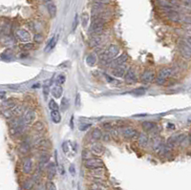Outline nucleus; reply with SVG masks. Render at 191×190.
<instances>
[{"instance_id": "nucleus-35", "label": "nucleus", "mask_w": 191, "mask_h": 190, "mask_svg": "<svg viewBox=\"0 0 191 190\" xmlns=\"http://www.w3.org/2000/svg\"><path fill=\"white\" fill-rule=\"evenodd\" d=\"M35 185V181L32 179H29L27 181H25L24 183H23V188L26 189V190H31L32 188V186H34Z\"/></svg>"}, {"instance_id": "nucleus-4", "label": "nucleus", "mask_w": 191, "mask_h": 190, "mask_svg": "<svg viewBox=\"0 0 191 190\" xmlns=\"http://www.w3.org/2000/svg\"><path fill=\"white\" fill-rule=\"evenodd\" d=\"M174 74V69L171 67L162 68L156 76V83L158 85H164L168 78Z\"/></svg>"}, {"instance_id": "nucleus-48", "label": "nucleus", "mask_w": 191, "mask_h": 190, "mask_svg": "<svg viewBox=\"0 0 191 190\" xmlns=\"http://www.w3.org/2000/svg\"><path fill=\"white\" fill-rule=\"evenodd\" d=\"M95 3H100V4H109L111 0H93Z\"/></svg>"}, {"instance_id": "nucleus-37", "label": "nucleus", "mask_w": 191, "mask_h": 190, "mask_svg": "<svg viewBox=\"0 0 191 190\" xmlns=\"http://www.w3.org/2000/svg\"><path fill=\"white\" fill-rule=\"evenodd\" d=\"M49 108L50 110H58L59 109V106H58V104L54 100H51L49 101Z\"/></svg>"}, {"instance_id": "nucleus-6", "label": "nucleus", "mask_w": 191, "mask_h": 190, "mask_svg": "<svg viewBox=\"0 0 191 190\" xmlns=\"http://www.w3.org/2000/svg\"><path fill=\"white\" fill-rule=\"evenodd\" d=\"M84 166L92 170V169H97V168H101L104 166L103 161L98 159V158H89L85 160L84 161Z\"/></svg>"}, {"instance_id": "nucleus-52", "label": "nucleus", "mask_w": 191, "mask_h": 190, "mask_svg": "<svg viewBox=\"0 0 191 190\" xmlns=\"http://www.w3.org/2000/svg\"><path fill=\"white\" fill-rule=\"evenodd\" d=\"M69 171L72 175H75L76 174V169H75V165H71L70 168H69Z\"/></svg>"}, {"instance_id": "nucleus-42", "label": "nucleus", "mask_w": 191, "mask_h": 190, "mask_svg": "<svg viewBox=\"0 0 191 190\" xmlns=\"http://www.w3.org/2000/svg\"><path fill=\"white\" fill-rule=\"evenodd\" d=\"M132 93L136 94V95H143L144 93H145V90H144L143 88H137L132 92Z\"/></svg>"}, {"instance_id": "nucleus-8", "label": "nucleus", "mask_w": 191, "mask_h": 190, "mask_svg": "<svg viewBox=\"0 0 191 190\" xmlns=\"http://www.w3.org/2000/svg\"><path fill=\"white\" fill-rule=\"evenodd\" d=\"M179 52L182 57L184 58V59L186 60L191 59V47H189V46L184 43L182 40H181L179 43Z\"/></svg>"}, {"instance_id": "nucleus-11", "label": "nucleus", "mask_w": 191, "mask_h": 190, "mask_svg": "<svg viewBox=\"0 0 191 190\" xmlns=\"http://www.w3.org/2000/svg\"><path fill=\"white\" fill-rule=\"evenodd\" d=\"M16 37L23 43L29 42L31 40V34L25 29H18L15 32Z\"/></svg>"}, {"instance_id": "nucleus-27", "label": "nucleus", "mask_w": 191, "mask_h": 190, "mask_svg": "<svg viewBox=\"0 0 191 190\" xmlns=\"http://www.w3.org/2000/svg\"><path fill=\"white\" fill-rule=\"evenodd\" d=\"M32 128H34L35 131H36L37 133H41L45 130V125L44 123L40 120H37L34 123V125H32Z\"/></svg>"}, {"instance_id": "nucleus-39", "label": "nucleus", "mask_w": 191, "mask_h": 190, "mask_svg": "<svg viewBox=\"0 0 191 190\" xmlns=\"http://www.w3.org/2000/svg\"><path fill=\"white\" fill-rule=\"evenodd\" d=\"M61 104H62V105H61V110L62 111H65L69 107V100H68L67 97H63V100L61 101Z\"/></svg>"}, {"instance_id": "nucleus-38", "label": "nucleus", "mask_w": 191, "mask_h": 190, "mask_svg": "<svg viewBox=\"0 0 191 190\" xmlns=\"http://www.w3.org/2000/svg\"><path fill=\"white\" fill-rule=\"evenodd\" d=\"M21 49L23 51H29L31 49H32V47H34V44H32V43H29V42H26V43H23L21 46Z\"/></svg>"}, {"instance_id": "nucleus-34", "label": "nucleus", "mask_w": 191, "mask_h": 190, "mask_svg": "<svg viewBox=\"0 0 191 190\" xmlns=\"http://www.w3.org/2000/svg\"><path fill=\"white\" fill-rule=\"evenodd\" d=\"M1 113H2V115L4 116V117H6L7 120H12V117H14V114H12V109H7V108H5L4 110L1 111Z\"/></svg>"}, {"instance_id": "nucleus-55", "label": "nucleus", "mask_w": 191, "mask_h": 190, "mask_svg": "<svg viewBox=\"0 0 191 190\" xmlns=\"http://www.w3.org/2000/svg\"><path fill=\"white\" fill-rule=\"evenodd\" d=\"M70 125H71V128H72V129H74V117H71Z\"/></svg>"}, {"instance_id": "nucleus-9", "label": "nucleus", "mask_w": 191, "mask_h": 190, "mask_svg": "<svg viewBox=\"0 0 191 190\" xmlns=\"http://www.w3.org/2000/svg\"><path fill=\"white\" fill-rule=\"evenodd\" d=\"M139 132H138V130L134 127H125L122 130V136L123 137L127 140H135L138 139V137H139Z\"/></svg>"}, {"instance_id": "nucleus-41", "label": "nucleus", "mask_w": 191, "mask_h": 190, "mask_svg": "<svg viewBox=\"0 0 191 190\" xmlns=\"http://www.w3.org/2000/svg\"><path fill=\"white\" fill-rule=\"evenodd\" d=\"M34 41L36 43H40V42H42L43 41V36L41 34H36V35H35V36H34Z\"/></svg>"}, {"instance_id": "nucleus-54", "label": "nucleus", "mask_w": 191, "mask_h": 190, "mask_svg": "<svg viewBox=\"0 0 191 190\" xmlns=\"http://www.w3.org/2000/svg\"><path fill=\"white\" fill-rule=\"evenodd\" d=\"M80 94H77V99H76V105L77 106L80 105Z\"/></svg>"}, {"instance_id": "nucleus-45", "label": "nucleus", "mask_w": 191, "mask_h": 190, "mask_svg": "<svg viewBox=\"0 0 191 190\" xmlns=\"http://www.w3.org/2000/svg\"><path fill=\"white\" fill-rule=\"evenodd\" d=\"M184 7L186 8H191V0H182Z\"/></svg>"}, {"instance_id": "nucleus-13", "label": "nucleus", "mask_w": 191, "mask_h": 190, "mask_svg": "<svg viewBox=\"0 0 191 190\" xmlns=\"http://www.w3.org/2000/svg\"><path fill=\"white\" fill-rule=\"evenodd\" d=\"M103 42V36L98 35V36H92L89 39V46L91 48H97L98 46H101Z\"/></svg>"}, {"instance_id": "nucleus-58", "label": "nucleus", "mask_w": 191, "mask_h": 190, "mask_svg": "<svg viewBox=\"0 0 191 190\" xmlns=\"http://www.w3.org/2000/svg\"><path fill=\"white\" fill-rule=\"evenodd\" d=\"M189 141H190V143H191V133H190V135H189Z\"/></svg>"}, {"instance_id": "nucleus-32", "label": "nucleus", "mask_w": 191, "mask_h": 190, "mask_svg": "<svg viewBox=\"0 0 191 190\" xmlns=\"http://www.w3.org/2000/svg\"><path fill=\"white\" fill-rule=\"evenodd\" d=\"M96 61H97V58L94 54H89L86 56V63L89 65V66H94L96 64Z\"/></svg>"}, {"instance_id": "nucleus-24", "label": "nucleus", "mask_w": 191, "mask_h": 190, "mask_svg": "<svg viewBox=\"0 0 191 190\" xmlns=\"http://www.w3.org/2000/svg\"><path fill=\"white\" fill-rule=\"evenodd\" d=\"M163 141H162V139L161 137H155V140L153 141V142H152V148H153V150L154 151H158V150H159L162 145H163V143H162Z\"/></svg>"}, {"instance_id": "nucleus-51", "label": "nucleus", "mask_w": 191, "mask_h": 190, "mask_svg": "<svg viewBox=\"0 0 191 190\" xmlns=\"http://www.w3.org/2000/svg\"><path fill=\"white\" fill-rule=\"evenodd\" d=\"M102 127L105 130H111L112 129V125H111V123H109V122H104L102 124Z\"/></svg>"}, {"instance_id": "nucleus-1", "label": "nucleus", "mask_w": 191, "mask_h": 190, "mask_svg": "<svg viewBox=\"0 0 191 190\" xmlns=\"http://www.w3.org/2000/svg\"><path fill=\"white\" fill-rule=\"evenodd\" d=\"M106 19L96 17L93 18V21L89 28V32L91 36H98L102 35L105 30V25H106Z\"/></svg>"}, {"instance_id": "nucleus-18", "label": "nucleus", "mask_w": 191, "mask_h": 190, "mask_svg": "<svg viewBox=\"0 0 191 190\" xmlns=\"http://www.w3.org/2000/svg\"><path fill=\"white\" fill-rule=\"evenodd\" d=\"M51 93H52V96L54 97H56V99H59V97H61L62 93H63L62 86L61 85H59V84H56L55 86L52 88Z\"/></svg>"}, {"instance_id": "nucleus-21", "label": "nucleus", "mask_w": 191, "mask_h": 190, "mask_svg": "<svg viewBox=\"0 0 191 190\" xmlns=\"http://www.w3.org/2000/svg\"><path fill=\"white\" fill-rule=\"evenodd\" d=\"M46 7H47L48 12H49L51 17H55L56 15V6L52 1H49L46 3Z\"/></svg>"}, {"instance_id": "nucleus-25", "label": "nucleus", "mask_w": 191, "mask_h": 190, "mask_svg": "<svg viewBox=\"0 0 191 190\" xmlns=\"http://www.w3.org/2000/svg\"><path fill=\"white\" fill-rule=\"evenodd\" d=\"M30 149H31V146H30V143L28 141H23L20 145H19V151H20V153L22 154H27L30 152Z\"/></svg>"}, {"instance_id": "nucleus-17", "label": "nucleus", "mask_w": 191, "mask_h": 190, "mask_svg": "<svg viewBox=\"0 0 191 190\" xmlns=\"http://www.w3.org/2000/svg\"><path fill=\"white\" fill-rule=\"evenodd\" d=\"M148 141H149V137L146 132H142L139 134V137H138V142H139V144L141 146L145 147L148 144Z\"/></svg>"}, {"instance_id": "nucleus-36", "label": "nucleus", "mask_w": 191, "mask_h": 190, "mask_svg": "<svg viewBox=\"0 0 191 190\" xmlns=\"http://www.w3.org/2000/svg\"><path fill=\"white\" fill-rule=\"evenodd\" d=\"M88 20H89V15H88V14H86V12H83V14L81 15V22H82L83 28H86Z\"/></svg>"}, {"instance_id": "nucleus-26", "label": "nucleus", "mask_w": 191, "mask_h": 190, "mask_svg": "<svg viewBox=\"0 0 191 190\" xmlns=\"http://www.w3.org/2000/svg\"><path fill=\"white\" fill-rule=\"evenodd\" d=\"M57 40H58V36H55L54 37H52V38L50 39V41H49L48 45L46 46V48H45V52H49L50 50L54 49V47L56 46V44Z\"/></svg>"}, {"instance_id": "nucleus-28", "label": "nucleus", "mask_w": 191, "mask_h": 190, "mask_svg": "<svg viewBox=\"0 0 191 190\" xmlns=\"http://www.w3.org/2000/svg\"><path fill=\"white\" fill-rule=\"evenodd\" d=\"M91 152L95 155H101V154H103L104 150L101 144H94L91 146Z\"/></svg>"}, {"instance_id": "nucleus-49", "label": "nucleus", "mask_w": 191, "mask_h": 190, "mask_svg": "<svg viewBox=\"0 0 191 190\" xmlns=\"http://www.w3.org/2000/svg\"><path fill=\"white\" fill-rule=\"evenodd\" d=\"M77 15H75V19H74V22H73V32L76 31L77 27Z\"/></svg>"}, {"instance_id": "nucleus-7", "label": "nucleus", "mask_w": 191, "mask_h": 190, "mask_svg": "<svg viewBox=\"0 0 191 190\" xmlns=\"http://www.w3.org/2000/svg\"><path fill=\"white\" fill-rule=\"evenodd\" d=\"M155 77H156L155 71L151 70V69H147V70H145L142 74V76H141V81L142 83H145V84H150V83L154 82Z\"/></svg>"}, {"instance_id": "nucleus-22", "label": "nucleus", "mask_w": 191, "mask_h": 190, "mask_svg": "<svg viewBox=\"0 0 191 190\" xmlns=\"http://www.w3.org/2000/svg\"><path fill=\"white\" fill-rule=\"evenodd\" d=\"M142 129H143L144 132L148 133V132H150L151 130L154 129V128L156 127V123L153 122V121H149V120H147V121H143V122L142 123Z\"/></svg>"}, {"instance_id": "nucleus-15", "label": "nucleus", "mask_w": 191, "mask_h": 190, "mask_svg": "<svg viewBox=\"0 0 191 190\" xmlns=\"http://www.w3.org/2000/svg\"><path fill=\"white\" fill-rule=\"evenodd\" d=\"M32 170V161L31 158H25L22 163V171L25 174H30Z\"/></svg>"}, {"instance_id": "nucleus-43", "label": "nucleus", "mask_w": 191, "mask_h": 190, "mask_svg": "<svg viewBox=\"0 0 191 190\" xmlns=\"http://www.w3.org/2000/svg\"><path fill=\"white\" fill-rule=\"evenodd\" d=\"M182 40L186 43V44H187L189 47H191V36H186V37H183Z\"/></svg>"}, {"instance_id": "nucleus-30", "label": "nucleus", "mask_w": 191, "mask_h": 190, "mask_svg": "<svg viewBox=\"0 0 191 190\" xmlns=\"http://www.w3.org/2000/svg\"><path fill=\"white\" fill-rule=\"evenodd\" d=\"M3 107L4 108H7V109H12V107H15L16 105V101L15 100H12V99H10V100H5L3 102Z\"/></svg>"}, {"instance_id": "nucleus-40", "label": "nucleus", "mask_w": 191, "mask_h": 190, "mask_svg": "<svg viewBox=\"0 0 191 190\" xmlns=\"http://www.w3.org/2000/svg\"><path fill=\"white\" fill-rule=\"evenodd\" d=\"M65 80H66V76H65L64 75H59L56 77V84L61 85L65 82Z\"/></svg>"}, {"instance_id": "nucleus-57", "label": "nucleus", "mask_w": 191, "mask_h": 190, "mask_svg": "<svg viewBox=\"0 0 191 190\" xmlns=\"http://www.w3.org/2000/svg\"><path fill=\"white\" fill-rule=\"evenodd\" d=\"M1 96H5V93H4V92H1V93H0V97H2Z\"/></svg>"}, {"instance_id": "nucleus-23", "label": "nucleus", "mask_w": 191, "mask_h": 190, "mask_svg": "<svg viewBox=\"0 0 191 190\" xmlns=\"http://www.w3.org/2000/svg\"><path fill=\"white\" fill-rule=\"evenodd\" d=\"M51 119L54 123H59L61 121V116L58 110H52L51 111Z\"/></svg>"}, {"instance_id": "nucleus-46", "label": "nucleus", "mask_w": 191, "mask_h": 190, "mask_svg": "<svg viewBox=\"0 0 191 190\" xmlns=\"http://www.w3.org/2000/svg\"><path fill=\"white\" fill-rule=\"evenodd\" d=\"M43 94L45 96V99L49 95V86H47V85H44V87H43Z\"/></svg>"}, {"instance_id": "nucleus-10", "label": "nucleus", "mask_w": 191, "mask_h": 190, "mask_svg": "<svg viewBox=\"0 0 191 190\" xmlns=\"http://www.w3.org/2000/svg\"><path fill=\"white\" fill-rule=\"evenodd\" d=\"M127 59H128V56L126 54H122L121 56H117V58H114L112 61H110L108 63V66L112 69H114L116 67L121 66V65H123L125 62L127 61Z\"/></svg>"}, {"instance_id": "nucleus-31", "label": "nucleus", "mask_w": 191, "mask_h": 190, "mask_svg": "<svg viewBox=\"0 0 191 190\" xmlns=\"http://www.w3.org/2000/svg\"><path fill=\"white\" fill-rule=\"evenodd\" d=\"M92 137H93V139L96 140V141L101 140V137H102V132H101V129H98V128L94 129V130H93V132H92Z\"/></svg>"}, {"instance_id": "nucleus-19", "label": "nucleus", "mask_w": 191, "mask_h": 190, "mask_svg": "<svg viewBox=\"0 0 191 190\" xmlns=\"http://www.w3.org/2000/svg\"><path fill=\"white\" fill-rule=\"evenodd\" d=\"M56 168L55 163L50 162L47 165V177H48V179L50 181H52L56 177Z\"/></svg>"}, {"instance_id": "nucleus-14", "label": "nucleus", "mask_w": 191, "mask_h": 190, "mask_svg": "<svg viewBox=\"0 0 191 190\" xmlns=\"http://www.w3.org/2000/svg\"><path fill=\"white\" fill-rule=\"evenodd\" d=\"M127 67L125 66V65H121V66L118 67H116L114 69H112V75H113L114 76H117V77H122L125 73L127 72Z\"/></svg>"}, {"instance_id": "nucleus-16", "label": "nucleus", "mask_w": 191, "mask_h": 190, "mask_svg": "<svg viewBox=\"0 0 191 190\" xmlns=\"http://www.w3.org/2000/svg\"><path fill=\"white\" fill-rule=\"evenodd\" d=\"M167 18L169 19L170 21L172 22H180L182 20V16L181 15L175 10H170L167 11Z\"/></svg>"}, {"instance_id": "nucleus-3", "label": "nucleus", "mask_w": 191, "mask_h": 190, "mask_svg": "<svg viewBox=\"0 0 191 190\" xmlns=\"http://www.w3.org/2000/svg\"><path fill=\"white\" fill-rule=\"evenodd\" d=\"M25 123L20 117H15L10 121V133L12 136H19L23 133Z\"/></svg>"}, {"instance_id": "nucleus-2", "label": "nucleus", "mask_w": 191, "mask_h": 190, "mask_svg": "<svg viewBox=\"0 0 191 190\" xmlns=\"http://www.w3.org/2000/svg\"><path fill=\"white\" fill-rule=\"evenodd\" d=\"M118 53H120V47L116 44H110L108 46V48L105 50L102 53V55L101 56V59L102 62L106 63L108 65L110 61H112L114 58L118 56Z\"/></svg>"}, {"instance_id": "nucleus-29", "label": "nucleus", "mask_w": 191, "mask_h": 190, "mask_svg": "<svg viewBox=\"0 0 191 190\" xmlns=\"http://www.w3.org/2000/svg\"><path fill=\"white\" fill-rule=\"evenodd\" d=\"M90 173H91V175L97 177V178H101V177L104 175V170L102 169V167L97 168V169H92V170H90Z\"/></svg>"}, {"instance_id": "nucleus-12", "label": "nucleus", "mask_w": 191, "mask_h": 190, "mask_svg": "<svg viewBox=\"0 0 191 190\" xmlns=\"http://www.w3.org/2000/svg\"><path fill=\"white\" fill-rule=\"evenodd\" d=\"M137 74H136V71L133 68H129L127 70V72L125 73L124 75V80L126 83L128 84H132L135 83L137 81Z\"/></svg>"}, {"instance_id": "nucleus-50", "label": "nucleus", "mask_w": 191, "mask_h": 190, "mask_svg": "<svg viewBox=\"0 0 191 190\" xmlns=\"http://www.w3.org/2000/svg\"><path fill=\"white\" fill-rule=\"evenodd\" d=\"M62 149H63V151L65 153H67L68 152V150H69V146H68V142L67 141H65L62 143Z\"/></svg>"}, {"instance_id": "nucleus-20", "label": "nucleus", "mask_w": 191, "mask_h": 190, "mask_svg": "<svg viewBox=\"0 0 191 190\" xmlns=\"http://www.w3.org/2000/svg\"><path fill=\"white\" fill-rule=\"evenodd\" d=\"M25 108L21 104H16L15 107L12 108V112L14 114V117H21L24 113Z\"/></svg>"}, {"instance_id": "nucleus-44", "label": "nucleus", "mask_w": 191, "mask_h": 190, "mask_svg": "<svg viewBox=\"0 0 191 190\" xmlns=\"http://www.w3.org/2000/svg\"><path fill=\"white\" fill-rule=\"evenodd\" d=\"M91 125H92L91 123H84V124H81V125L80 126V130H81V131H84V130L88 129L89 127H91Z\"/></svg>"}, {"instance_id": "nucleus-53", "label": "nucleus", "mask_w": 191, "mask_h": 190, "mask_svg": "<svg viewBox=\"0 0 191 190\" xmlns=\"http://www.w3.org/2000/svg\"><path fill=\"white\" fill-rule=\"evenodd\" d=\"M101 139L104 141H110V135L109 134H104V135H102V137Z\"/></svg>"}, {"instance_id": "nucleus-5", "label": "nucleus", "mask_w": 191, "mask_h": 190, "mask_svg": "<svg viewBox=\"0 0 191 190\" xmlns=\"http://www.w3.org/2000/svg\"><path fill=\"white\" fill-rule=\"evenodd\" d=\"M36 119V111L32 109V108H27L25 109L24 113L22 115V120L25 123L26 126H30L32 125L34 121Z\"/></svg>"}, {"instance_id": "nucleus-33", "label": "nucleus", "mask_w": 191, "mask_h": 190, "mask_svg": "<svg viewBox=\"0 0 191 190\" xmlns=\"http://www.w3.org/2000/svg\"><path fill=\"white\" fill-rule=\"evenodd\" d=\"M105 189H106V186L101 182H94L90 186V190H105Z\"/></svg>"}, {"instance_id": "nucleus-56", "label": "nucleus", "mask_w": 191, "mask_h": 190, "mask_svg": "<svg viewBox=\"0 0 191 190\" xmlns=\"http://www.w3.org/2000/svg\"><path fill=\"white\" fill-rule=\"evenodd\" d=\"M168 128H171V129H174V124H168Z\"/></svg>"}, {"instance_id": "nucleus-47", "label": "nucleus", "mask_w": 191, "mask_h": 190, "mask_svg": "<svg viewBox=\"0 0 191 190\" xmlns=\"http://www.w3.org/2000/svg\"><path fill=\"white\" fill-rule=\"evenodd\" d=\"M48 190H56V186L53 182H50L48 183Z\"/></svg>"}]
</instances>
